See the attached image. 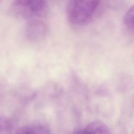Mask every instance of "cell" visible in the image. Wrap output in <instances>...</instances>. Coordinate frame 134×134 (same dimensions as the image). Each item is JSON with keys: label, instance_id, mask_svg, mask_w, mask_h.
Here are the masks:
<instances>
[{"label": "cell", "instance_id": "3957f363", "mask_svg": "<svg viewBox=\"0 0 134 134\" xmlns=\"http://www.w3.org/2000/svg\"><path fill=\"white\" fill-rule=\"evenodd\" d=\"M47 29L45 23L39 18L29 20L26 27L27 38L32 41L42 40L46 36Z\"/></svg>", "mask_w": 134, "mask_h": 134}, {"label": "cell", "instance_id": "6da1fadb", "mask_svg": "<svg viewBox=\"0 0 134 134\" xmlns=\"http://www.w3.org/2000/svg\"><path fill=\"white\" fill-rule=\"evenodd\" d=\"M100 0H71L67 11L70 23L76 26L86 24L93 17Z\"/></svg>", "mask_w": 134, "mask_h": 134}, {"label": "cell", "instance_id": "52a82bcc", "mask_svg": "<svg viewBox=\"0 0 134 134\" xmlns=\"http://www.w3.org/2000/svg\"><path fill=\"white\" fill-rule=\"evenodd\" d=\"M126 0H106L108 6L115 10H119L123 8Z\"/></svg>", "mask_w": 134, "mask_h": 134}, {"label": "cell", "instance_id": "277c9868", "mask_svg": "<svg viewBox=\"0 0 134 134\" xmlns=\"http://www.w3.org/2000/svg\"><path fill=\"white\" fill-rule=\"evenodd\" d=\"M15 134H50L49 130L41 125H26L19 127Z\"/></svg>", "mask_w": 134, "mask_h": 134}, {"label": "cell", "instance_id": "ba28073f", "mask_svg": "<svg viewBox=\"0 0 134 134\" xmlns=\"http://www.w3.org/2000/svg\"><path fill=\"white\" fill-rule=\"evenodd\" d=\"M72 134H90V133L85 128L84 129L76 130L74 131Z\"/></svg>", "mask_w": 134, "mask_h": 134}, {"label": "cell", "instance_id": "8992f818", "mask_svg": "<svg viewBox=\"0 0 134 134\" xmlns=\"http://www.w3.org/2000/svg\"><path fill=\"white\" fill-rule=\"evenodd\" d=\"M123 21L126 29L129 32L134 34V5L126 12Z\"/></svg>", "mask_w": 134, "mask_h": 134}, {"label": "cell", "instance_id": "5b68a950", "mask_svg": "<svg viewBox=\"0 0 134 134\" xmlns=\"http://www.w3.org/2000/svg\"><path fill=\"white\" fill-rule=\"evenodd\" d=\"M85 129L90 134H111L108 127L100 120L92 121L87 125Z\"/></svg>", "mask_w": 134, "mask_h": 134}, {"label": "cell", "instance_id": "7a4b0ae2", "mask_svg": "<svg viewBox=\"0 0 134 134\" xmlns=\"http://www.w3.org/2000/svg\"><path fill=\"white\" fill-rule=\"evenodd\" d=\"M47 8V0H15L10 11L15 17L29 20L43 16Z\"/></svg>", "mask_w": 134, "mask_h": 134}]
</instances>
